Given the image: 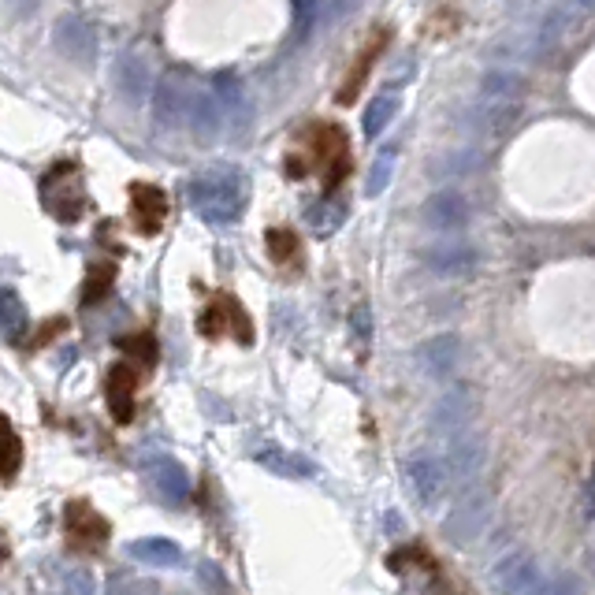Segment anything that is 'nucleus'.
I'll return each instance as SVG.
<instances>
[{
    "label": "nucleus",
    "instance_id": "obj_20",
    "mask_svg": "<svg viewBox=\"0 0 595 595\" xmlns=\"http://www.w3.org/2000/svg\"><path fill=\"white\" fill-rule=\"evenodd\" d=\"M67 595H93V577L86 569H67Z\"/></svg>",
    "mask_w": 595,
    "mask_h": 595
},
{
    "label": "nucleus",
    "instance_id": "obj_7",
    "mask_svg": "<svg viewBox=\"0 0 595 595\" xmlns=\"http://www.w3.org/2000/svg\"><path fill=\"white\" fill-rule=\"evenodd\" d=\"M67 540L75 547H105L108 540V521L90 503H71L67 506Z\"/></svg>",
    "mask_w": 595,
    "mask_h": 595
},
{
    "label": "nucleus",
    "instance_id": "obj_2",
    "mask_svg": "<svg viewBox=\"0 0 595 595\" xmlns=\"http://www.w3.org/2000/svg\"><path fill=\"white\" fill-rule=\"evenodd\" d=\"M41 201H45V209L53 212L56 220H79L82 212H86V190H82V175L75 164H60L53 172L45 175V183H41Z\"/></svg>",
    "mask_w": 595,
    "mask_h": 595
},
{
    "label": "nucleus",
    "instance_id": "obj_18",
    "mask_svg": "<svg viewBox=\"0 0 595 595\" xmlns=\"http://www.w3.org/2000/svg\"><path fill=\"white\" fill-rule=\"evenodd\" d=\"M476 469H480V443L469 436L454 439V454H450V473L458 480H473Z\"/></svg>",
    "mask_w": 595,
    "mask_h": 595
},
{
    "label": "nucleus",
    "instance_id": "obj_15",
    "mask_svg": "<svg viewBox=\"0 0 595 595\" xmlns=\"http://www.w3.org/2000/svg\"><path fill=\"white\" fill-rule=\"evenodd\" d=\"M257 462L265 465V469H272V473L287 476V480H305V476H313V465L302 462V458L291 454V450H261Z\"/></svg>",
    "mask_w": 595,
    "mask_h": 595
},
{
    "label": "nucleus",
    "instance_id": "obj_21",
    "mask_svg": "<svg viewBox=\"0 0 595 595\" xmlns=\"http://www.w3.org/2000/svg\"><path fill=\"white\" fill-rule=\"evenodd\" d=\"M123 350H134V354H142L146 365H153V354H157V346L149 335H138V339H123Z\"/></svg>",
    "mask_w": 595,
    "mask_h": 595
},
{
    "label": "nucleus",
    "instance_id": "obj_12",
    "mask_svg": "<svg viewBox=\"0 0 595 595\" xmlns=\"http://www.w3.org/2000/svg\"><path fill=\"white\" fill-rule=\"evenodd\" d=\"M194 201H198V209L209 216V220H235L238 205H242V198H238L231 186H220V183H201L198 190H194Z\"/></svg>",
    "mask_w": 595,
    "mask_h": 595
},
{
    "label": "nucleus",
    "instance_id": "obj_16",
    "mask_svg": "<svg viewBox=\"0 0 595 595\" xmlns=\"http://www.w3.org/2000/svg\"><path fill=\"white\" fill-rule=\"evenodd\" d=\"M19 465H23V439L8 424V417H0V480L19 473Z\"/></svg>",
    "mask_w": 595,
    "mask_h": 595
},
{
    "label": "nucleus",
    "instance_id": "obj_8",
    "mask_svg": "<svg viewBox=\"0 0 595 595\" xmlns=\"http://www.w3.org/2000/svg\"><path fill=\"white\" fill-rule=\"evenodd\" d=\"M134 387H138V369L134 361H119L116 369L108 372V410L119 424L131 421L134 413Z\"/></svg>",
    "mask_w": 595,
    "mask_h": 595
},
{
    "label": "nucleus",
    "instance_id": "obj_13",
    "mask_svg": "<svg viewBox=\"0 0 595 595\" xmlns=\"http://www.w3.org/2000/svg\"><path fill=\"white\" fill-rule=\"evenodd\" d=\"M484 495H473V499H465L462 510L450 517L447 525H443V532H447L454 543H469L480 532V525H484Z\"/></svg>",
    "mask_w": 595,
    "mask_h": 595
},
{
    "label": "nucleus",
    "instance_id": "obj_11",
    "mask_svg": "<svg viewBox=\"0 0 595 595\" xmlns=\"http://www.w3.org/2000/svg\"><path fill=\"white\" fill-rule=\"evenodd\" d=\"M424 261H428V268L436 276H469L476 268V253L469 246H462V242H443Z\"/></svg>",
    "mask_w": 595,
    "mask_h": 595
},
{
    "label": "nucleus",
    "instance_id": "obj_14",
    "mask_svg": "<svg viewBox=\"0 0 595 595\" xmlns=\"http://www.w3.org/2000/svg\"><path fill=\"white\" fill-rule=\"evenodd\" d=\"M131 558L146 562V566H179L183 551H179V543L164 540V536H149V540L131 543Z\"/></svg>",
    "mask_w": 595,
    "mask_h": 595
},
{
    "label": "nucleus",
    "instance_id": "obj_19",
    "mask_svg": "<svg viewBox=\"0 0 595 595\" xmlns=\"http://www.w3.org/2000/svg\"><path fill=\"white\" fill-rule=\"evenodd\" d=\"M428 224L432 227H458L465 224V205L462 198H450V194H443V198L428 201Z\"/></svg>",
    "mask_w": 595,
    "mask_h": 595
},
{
    "label": "nucleus",
    "instance_id": "obj_10",
    "mask_svg": "<svg viewBox=\"0 0 595 595\" xmlns=\"http://www.w3.org/2000/svg\"><path fill=\"white\" fill-rule=\"evenodd\" d=\"M149 476H153V488L168 499V503H183L186 495H190V476L186 469L175 458L168 454H157V458H149Z\"/></svg>",
    "mask_w": 595,
    "mask_h": 595
},
{
    "label": "nucleus",
    "instance_id": "obj_6",
    "mask_svg": "<svg viewBox=\"0 0 595 595\" xmlns=\"http://www.w3.org/2000/svg\"><path fill=\"white\" fill-rule=\"evenodd\" d=\"M473 421V391L469 387H454L436 402L432 410V428L450 439H462V432Z\"/></svg>",
    "mask_w": 595,
    "mask_h": 595
},
{
    "label": "nucleus",
    "instance_id": "obj_9",
    "mask_svg": "<svg viewBox=\"0 0 595 595\" xmlns=\"http://www.w3.org/2000/svg\"><path fill=\"white\" fill-rule=\"evenodd\" d=\"M131 212H134V224H138L142 235H157L160 224H164V216H168V198L160 194L157 186L138 183L131 190Z\"/></svg>",
    "mask_w": 595,
    "mask_h": 595
},
{
    "label": "nucleus",
    "instance_id": "obj_17",
    "mask_svg": "<svg viewBox=\"0 0 595 595\" xmlns=\"http://www.w3.org/2000/svg\"><path fill=\"white\" fill-rule=\"evenodd\" d=\"M0 335L4 339H23L27 335V313H23V302L12 291H0Z\"/></svg>",
    "mask_w": 595,
    "mask_h": 595
},
{
    "label": "nucleus",
    "instance_id": "obj_3",
    "mask_svg": "<svg viewBox=\"0 0 595 595\" xmlns=\"http://www.w3.org/2000/svg\"><path fill=\"white\" fill-rule=\"evenodd\" d=\"M406 484H410V495L424 510H436L450 488L447 465L439 462L432 450H413L406 458Z\"/></svg>",
    "mask_w": 595,
    "mask_h": 595
},
{
    "label": "nucleus",
    "instance_id": "obj_4",
    "mask_svg": "<svg viewBox=\"0 0 595 595\" xmlns=\"http://www.w3.org/2000/svg\"><path fill=\"white\" fill-rule=\"evenodd\" d=\"M198 328L209 335V339H220V335H235L238 343H253V328H250V317L238 309L235 298H227V294H216L209 302V309L201 313Z\"/></svg>",
    "mask_w": 595,
    "mask_h": 595
},
{
    "label": "nucleus",
    "instance_id": "obj_1",
    "mask_svg": "<svg viewBox=\"0 0 595 595\" xmlns=\"http://www.w3.org/2000/svg\"><path fill=\"white\" fill-rule=\"evenodd\" d=\"M499 595H581V584L569 573H543L529 555H506L491 569Z\"/></svg>",
    "mask_w": 595,
    "mask_h": 595
},
{
    "label": "nucleus",
    "instance_id": "obj_5",
    "mask_svg": "<svg viewBox=\"0 0 595 595\" xmlns=\"http://www.w3.org/2000/svg\"><path fill=\"white\" fill-rule=\"evenodd\" d=\"M462 361V339L454 331H443V335H432L428 343L417 346V365H421L424 376L432 380H447L450 372L458 369Z\"/></svg>",
    "mask_w": 595,
    "mask_h": 595
}]
</instances>
